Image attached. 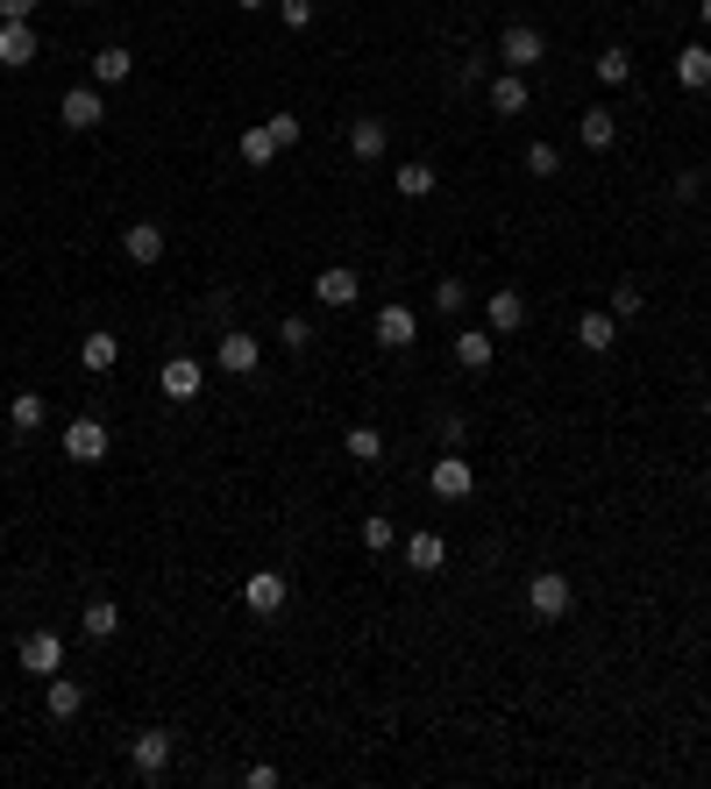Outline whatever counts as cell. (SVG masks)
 Wrapping results in <instances>:
<instances>
[{"instance_id":"cell-1","label":"cell","mask_w":711,"mask_h":789,"mask_svg":"<svg viewBox=\"0 0 711 789\" xmlns=\"http://www.w3.org/2000/svg\"><path fill=\"white\" fill-rule=\"evenodd\" d=\"M569 604H577V590H569L563 569H534V576H526V612H534V619H548V626H555V619H569Z\"/></svg>"},{"instance_id":"cell-2","label":"cell","mask_w":711,"mask_h":789,"mask_svg":"<svg viewBox=\"0 0 711 789\" xmlns=\"http://www.w3.org/2000/svg\"><path fill=\"white\" fill-rule=\"evenodd\" d=\"M14 662H22L29 676H57V662H65V633H51V626L22 633V647H14Z\"/></svg>"},{"instance_id":"cell-3","label":"cell","mask_w":711,"mask_h":789,"mask_svg":"<svg viewBox=\"0 0 711 789\" xmlns=\"http://www.w3.org/2000/svg\"><path fill=\"white\" fill-rule=\"evenodd\" d=\"M129 768H135L143 782H157L164 768H171V733H164V725H149V733H135V740H129Z\"/></svg>"},{"instance_id":"cell-4","label":"cell","mask_w":711,"mask_h":789,"mask_svg":"<svg viewBox=\"0 0 711 789\" xmlns=\"http://www.w3.org/2000/svg\"><path fill=\"white\" fill-rule=\"evenodd\" d=\"M498 57H506V71H534L541 57H548V36H541V29H526V22H512L506 36H498Z\"/></svg>"},{"instance_id":"cell-5","label":"cell","mask_w":711,"mask_h":789,"mask_svg":"<svg viewBox=\"0 0 711 789\" xmlns=\"http://www.w3.org/2000/svg\"><path fill=\"white\" fill-rule=\"evenodd\" d=\"M214 363H221L229 377H249L256 363H264V342H256L249 327H229V335H221V348H214Z\"/></svg>"},{"instance_id":"cell-6","label":"cell","mask_w":711,"mask_h":789,"mask_svg":"<svg viewBox=\"0 0 711 789\" xmlns=\"http://www.w3.org/2000/svg\"><path fill=\"white\" fill-rule=\"evenodd\" d=\"M278 604H285V576L278 569H249V576H242V612L270 619Z\"/></svg>"},{"instance_id":"cell-7","label":"cell","mask_w":711,"mask_h":789,"mask_svg":"<svg viewBox=\"0 0 711 789\" xmlns=\"http://www.w3.org/2000/svg\"><path fill=\"white\" fill-rule=\"evenodd\" d=\"M157 385H164V399H200V385H207V370L192 356H164V370H157Z\"/></svg>"},{"instance_id":"cell-8","label":"cell","mask_w":711,"mask_h":789,"mask_svg":"<svg viewBox=\"0 0 711 789\" xmlns=\"http://www.w3.org/2000/svg\"><path fill=\"white\" fill-rule=\"evenodd\" d=\"M427 484H434V498H470V491H477L470 455H442V463L427 469Z\"/></svg>"},{"instance_id":"cell-9","label":"cell","mask_w":711,"mask_h":789,"mask_svg":"<svg viewBox=\"0 0 711 789\" xmlns=\"http://www.w3.org/2000/svg\"><path fill=\"white\" fill-rule=\"evenodd\" d=\"M57 114H65V129H100V121H108V100H100L93 86H71V93L57 100Z\"/></svg>"},{"instance_id":"cell-10","label":"cell","mask_w":711,"mask_h":789,"mask_svg":"<svg viewBox=\"0 0 711 789\" xmlns=\"http://www.w3.org/2000/svg\"><path fill=\"white\" fill-rule=\"evenodd\" d=\"M356 292H363V278L349 264H327L321 278H313V299H321V307H356Z\"/></svg>"},{"instance_id":"cell-11","label":"cell","mask_w":711,"mask_h":789,"mask_svg":"<svg viewBox=\"0 0 711 789\" xmlns=\"http://www.w3.org/2000/svg\"><path fill=\"white\" fill-rule=\"evenodd\" d=\"M65 455L71 463H100L108 455V427L100 420H65Z\"/></svg>"},{"instance_id":"cell-12","label":"cell","mask_w":711,"mask_h":789,"mask_svg":"<svg viewBox=\"0 0 711 789\" xmlns=\"http://www.w3.org/2000/svg\"><path fill=\"white\" fill-rule=\"evenodd\" d=\"M121 249H129V264L135 270H149L164 256V227L157 221H135V227H121Z\"/></svg>"},{"instance_id":"cell-13","label":"cell","mask_w":711,"mask_h":789,"mask_svg":"<svg viewBox=\"0 0 711 789\" xmlns=\"http://www.w3.org/2000/svg\"><path fill=\"white\" fill-rule=\"evenodd\" d=\"M676 86H684V93H704L711 86V43H684V51H676Z\"/></svg>"},{"instance_id":"cell-14","label":"cell","mask_w":711,"mask_h":789,"mask_svg":"<svg viewBox=\"0 0 711 789\" xmlns=\"http://www.w3.org/2000/svg\"><path fill=\"white\" fill-rule=\"evenodd\" d=\"M413 342H420L413 307H385V313H377V348H413Z\"/></svg>"},{"instance_id":"cell-15","label":"cell","mask_w":711,"mask_h":789,"mask_svg":"<svg viewBox=\"0 0 711 789\" xmlns=\"http://www.w3.org/2000/svg\"><path fill=\"white\" fill-rule=\"evenodd\" d=\"M0 65H8V71L36 65V29H29V22H0Z\"/></svg>"},{"instance_id":"cell-16","label":"cell","mask_w":711,"mask_h":789,"mask_svg":"<svg viewBox=\"0 0 711 789\" xmlns=\"http://www.w3.org/2000/svg\"><path fill=\"white\" fill-rule=\"evenodd\" d=\"M520 327H526V292L498 285L491 292V335H520Z\"/></svg>"},{"instance_id":"cell-17","label":"cell","mask_w":711,"mask_h":789,"mask_svg":"<svg viewBox=\"0 0 711 789\" xmlns=\"http://www.w3.org/2000/svg\"><path fill=\"white\" fill-rule=\"evenodd\" d=\"M385 143H391V135H385V121H377V114H356V121H349V149H356V164H377V157H385Z\"/></svg>"},{"instance_id":"cell-18","label":"cell","mask_w":711,"mask_h":789,"mask_svg":"<svg viewBox=\"0 0 711 789\" xmlns=\"http://www.w3.org/2000/svg\"><path fill=\"white\" fill-rule=\"evenodd\" d=\"M491 356H498L491 327H463V335H456V363H463V370H491Z\"/></svg>"},{"instance_id":"cell-19","label":"cell","mask_w":711,"mask_h":789,"mask_svg":"<svg viewBox=\"0 0 711 789\" xmlns=\"http://www.w3.org/2000/svg\"><path fill=\"white\" fill-rule=\"evenodd\" d=\"M79 363H86L93 377H108L114 363H121V335H108V327H93V335L79 342Z\"/></svg>"},{"instance_id":"cell-20","label":"cell","mask_w":711,"mask_h":789,"mask_svg":"<svg viewBox=\"0 0 711 789\" xmlns=\"http://www.w3.org/2000/svg\"><path fill=\"white\" fill-rule=\"evenodd\" d=\"M79 633H86V641H114V633H121V604L114 598H93L79 612Z\"/></svg>"},{"instance_id":"cell-21","label":"cell","mask_w":711,"mask_h":789,"mask_svg":"<svg viewBox=\"0 0 711 789\" xmlns=\"http://www.w3.org/2000/svg\"><path fill=\"white\" fill-rule=\"evenodd\" d=\"M442 563H448V541H442V534H413V541H406V569L434 576Z\"/></svg>"},{"instance_id":"cell-22","label":"cell","mask_w":711,"mask_h":789,"mask_svg":"<svg viewBox=\"0 0 711 789\" xmlns=\"http://www.w3.org/2000/svg\"><path fill=\"white\" fill-rule=\"evenodd\" d=\"M391 186H399V200H427V192L442 186V171H434V164H399Z\"/></svg>"},{"instance_id":"cell-23","label":"cell","mask_w":711,"mask_h":789,"mask_svg":"<svg viewBox=\"0 0 711 789\" xmlns=\"http://www.w3.org/2000/svg\"><path fill=\"white\" fill-rule=\"evenodd\" d=\"M577 342H584V356H604V348L619 342V321H612V313H584V321H577Z\"/></svg>"},{"instance_id":"cell-24","label":"cell","mask_w":711,"mask_h":789,"mask_svg":"<svg viewBox=\"0 0 711 789\" xmlns=\"http://www.w3.org/2000/svg\"><path fill=\"white\" fill-rule=\"evenodd\" d=\"M491 114H526V71H506V79H491Z\"/></svg>"},{"instance_id":"cell-25","label":"cell","mask_w":711,"mask_h":789,"mask_svg":"<svg viewBox=\"0 0 711 789\" xmlns=\"http://www.w3.org/2000/svg\"><path fill=\"white\" fill-rule=\"evenodd\" d=\"M8 420H14V434H36L43 420H51V405H43V391H14V405H8Z\"/></svg>"},{"instance_id":"cell-26","label":"cell","mask_w":711,"mask_h":789,"mask_svg":"<svg viewBox=\"0 0 711 789\" xmlns=\"http://www.w3.org/2000/svg\"><path fill=\"white\" fill-rule=\"evenodd\" d=\"M43 704H51V719H79V711H86V690H79V682H65V676H51Z\"/></svg>"},{"instance_id":"cell-27","label":"cell","mask_w":711,"mask_h":789,"mask_svg":"<svg viewBox=\"0 0 711 789\" xmlns=\"http://www.w3.org/2000/svg\"><path fill=\"white\" fill-rule=\"evenodd\" d=\"M129 71H135V57L121 51V43H108V51H93V79H100V86H121Z\"/></svg>"},{"instance_id":"cell-28","label":"cell","mask_w":711,"mask_h":789,"mask_svg":"<svg viewBox=\"0 0 711 789\" xmlns=\"http://www.w3.org/2000/svg\"><path fill=\"white\" fill-rule=\"evenodd\" d=\"M577 129H584V149H612V143H619V121L604 114V108H591V114H577Z\"/></svg>"},{"instance_id":"cell-29","label":"cell","mask_w":711,"mask_h":789,"mask_svg":"<svg viewBox=\"0 0 711 789\" xmlns=\"http://www.w3.org/2000/svg\"><path fill=\"white\" fill-rule=\"evenodd\" d=\"M342 448H349V455H356V463H377V455H385V434H377V427H370V420H356V427H349V434H342Z\"/></svg>"},{"instance_id":"cell-30","label":"cell","mask_w":711,"mask_h":789,"mask_svg":"<svg viewBox=\"0 0 711 789\" xmlns=\"http://www.w3.org/2000/svg\"><path fill=\"white\" fill-rule=\"evenodd\" d=\"M641 307H647L641 278H626V285H612V307H604V313H612V321H633V313H641Z\"/></svg>"},{"instance_id":"cell-31","label":"cell","mask_w":711,"mask_h":789,"mask_svg":"<svg viewBox=\"0 0 711 789\" xmlns=\"http://www.w3.org/2000/svg\"><path fill=\"white\" fill-rule=\"evenodd\" d=\"M598 79L604 86H626L633 79V51H619V43H612V51H598Z\"/></svg>"},{"instance_id":"cell-32","label":"cell","mask_w":711,"mask_h":789,"mask_svg":"<svg viewBox=\"0 0 711 789\" xmlns=\"http://www.w3.org/2000/svg\"><path fill=\"white\" fill-rule=\"evenodd\" d=\"M270 157H278V143H270V129H242V164H256V171H264Z\"/></svg>"},{"instance_id":"cell-33","label":"cell","mask_w":711,"mask_h":789,"mask_svg":"<svg viewBox=\"0 0 711 789\" xmlns=\"http://www.w3.org/2000/svg\"><path fill=\"white\" fill-rule=\"evenodd\" d=\"M391 541H399V526H391L385 512H370V520H363V548H370V555H385Z\"/></svg>"},{"instance_id":"cell-34","label":"cell","mask_w":711,"mask_h":789,"mask_svg":"<svg viewBox=\"0 0 711 789\" xmlns=\"http://www.w3.org/2000/svg\"><path fill=\"white\" fill-rule=\"evenodd\" d=\"M526 171H534V178H555V171H563V149H555V143H526Z\"/></svg>"},{"instance_id":"cell-35","label":"cell","mask_w":711,"mask_h":789,"mask_svg":"<svg viewBox=\"0 0 711 789\" xmlns=\"http://www.w3.org/2000/svg\"><path fill=\"white\" fill-rule=\"evenodd\" d=\"M463 299H470V285H463V278H442V285H434V307H442V313H463Z\"/></svg>"},{"instance_id":"cell-36","label":"cell","mask_w":711,"mask_h":789,"mask_svg":"<svg viewBox=\"0 0 711 789\" xmlns=\"http://www.w3.org/2000/svg\"><path fill=\"white\" fill-rule=\"evenodd\" d=\"M278 342L292 348V356H307V348H313V327H307V321H299V313H292V321L278 327Z\"/></svg>"},{"instance_id":"cell-37","label":"cell","mask_w":711,"mask_h":789,"mask_svg":"<svg viewBox=\"0 0 711 789\" xmlns=\"http://www.w3.org/2000/svg\"><path fill=\"white\" fill-rule=\"evenodd\" d=\"M278 22L285 29H307L313 22V0H278Z\"/></svg>"},{"instance_id":"cell-38","label":"cell","mask_w":711,"mask_h":789,"mask_svg":"<svg viewBox=\"0 0 711 789\" xmlns=\"http://www.w3.org/2000/svg\"><path fill=\"white\" fill-rule=\"evenodd\" d=\"M264 129H270V143H278V149H285V143H299V114H270Z\"/></svg>"},{"instance_id":"cell-39","label":"cell","mask_w":711,"mask_h":789,"mask_svg":"<svg viewBox=\"0 0 711 789\" xmlns=\"http://www.w3.org/2000/svg\"><path fill=\"white\" fill-rule=\"evenodd\" d=\"M36 8H43V0H0V22H29Z\"/></svg>"},{"instance_id":"cell-40","label":"cell","mask_w":711,"mask_h":789,"mask_svg":"<svg viewBox=\"0 0 711 789\" xmlns=\"http://www.w3.org/2000/svg\"><path fill=\"white\" fill-rule=\"evenodd\" d=\"M698 186H704V171H676L669 192H676V200H698Z\"/></svg>"},{"instance_id":"cell-41","label":"cell","mask_w":711,"mask_h":789,"mask_svg":"<svg viewBox=\"0 0 711 789\" xmlns=\"http://www.w3.org/2000/svg\"><path fill=\"white\" fill-rule=\"evenodd\" d=\"M242 782H249V789H278V768H270V762H256V768H249Z\"/></svg>"},{"instance_id":"cell-42","label":"cell","mask_w":711,"mask_h":789,"mask_svg":"<svg viewBox=\"0 0 711 789\" xmlns=\"http://www.w3.org/2000/svg\"><path fill=\"white\" fill-rule=\"evenodd\" d=\"M256 8H278V0H242V14H256Z\"/></svg>"},{"instance_id":"cell-43","label":"cell","mask_w":711,"mask_h":789,"mask_svg":"<svg viewBox=\"0 0 711 789\" xmlns=\"http://www.w3.org/2000/svg\"><path fill=\"white\" fill-rule=\"evenodd\" d=\"M698 405H704V420H711V391H704V399H698Z\"/></svg>"},{"instance_id":"cell-44","label":"cell","mask_w":711,"mask_h":789,"mask_svg":"<svg viewBox=\"0 0 711 789\" xmlns=\"http://www.w3.org/2000/svg\"><path fill=\"white\" fill-rule=\"evenodd\" d=\"M698 14H704V29H711V0H704V8H698Z\"/></svg>"},{"instance_id":"cell-45","label":"cell","mask_w":711,"mask_h":789,"mask_svg":"<svg viewBox=\"0 0 711 789\" xmlns=\"http://www.w3.org/2000/svg\"><path fill=\"white\" fill-rule=\"evenodd\" d=\"M0 782H8V768H0Z\"/></svg>"},{"instance_id":"cell-46","label":"cell","mask_w":711,"mask_h":789,"mask_svg":"<svg viewBox=\"0 0 711 789\" xmlns=\"http://www.w3.org/2000/svg\"><path fill=\"white\" fill-rule=\"evenodd\" d=\"M79 8H93V0H79Z\"/></svg>"}]
</instances>
